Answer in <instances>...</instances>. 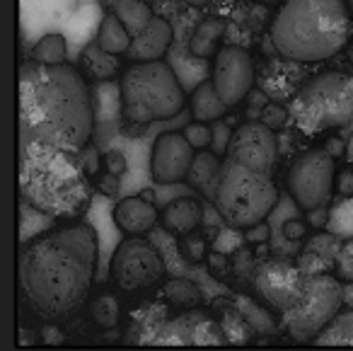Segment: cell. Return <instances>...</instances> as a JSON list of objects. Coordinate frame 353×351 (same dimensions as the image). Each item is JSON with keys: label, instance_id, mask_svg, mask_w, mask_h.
<instances>
[{"label": "cell", "instance_id": "obj_1", "mask_svg": "<svg viewBox=\"0 0 353 351\" xmlns=\"http://www.w3.org/2000/svg\"><path fill=\"white\" fill-rule=\"evenodd\" d=\"M20 138L63 153H83L97 126L94 97L78 68L27 61L17 75Z\"/></svg>", "mask_w": 353, "mask_h": 351}, {"label": "cell", "instance_id": "obj_23", "mask_svg": "<svg viewBox=\"0 0 353 351\" xmlns=\"http://www.w3.org/2000/svg\"><path fill=\"white\" fill-rule=\"evenodd\" d=\"M54 225V216L44 214L39 206H34L32 201H22L20 204V243H27L34 235L44 233Z\"/></svg>", "mask_w": 353, "mask_h": 351}, {"label": "cell", "instance_id": "obj_36", "mask_svg": "<svg viewBox=\"0 0 353 351\" xmlns=\"http://www.w3.org/2000/svg\"><path fill=\"white\" fill-rule=\"evenodd\" d=\"M298 264L300 269L305 272V276H317V274H327L332 264L327 262L324 257H319L317 252L312 249H303V254L298 257Z\"/></svg>", "mask_w": 353, "mask_h": 351}, {"label": "cell", "instance_id": "obj_53", "mask_svg": "<svg viewBox=\"0 0 353 351\" xmlns=\"http://www.w3.org/2000/svg\"><path fill=\"white\" fill-rule=\"evenodd\" d=\"M348 59H351V61H353V49H351V51H348Z\"/></svg>", "mask_w": 353, "mask_h": 351}, {"label": "cell", "instance_id": "obj_24", "mask_svg": "<svg viewBox=\"0 0 353 351\" xmlns=\"http://www.w3.org/2000/svg\"><path fill=\"white\" fill-rule=\"evenodd\" d=\"M114 12H117L119 20L126 25V30L131 32V37H136L141 30H145L148 22L155 17L143 0H119L117 6H114Z\"/></svg>", "mask_w": 353, "mask_h": 351}, {"label": "cell", "instance_id": "obj_12", "mask_svg": "<svg viewBox=\"0 0 353 351\" xmlns=\"http://www.w3.org/2000/svg\"><path fill=\"white\" fill-rule=\"evenodd\" d=\"M225 158L242 162V165L259 170L264 175H271L279 158V146H276L274 129L266 126L264 122H250L240 126L230 136Z\"/></svg>", "mask_w": 353, "mask_h": 351}, {"label": "cell", "instance_id": "obj_17", "mask_svg": "<svg viewBox=\"0 0 353 351\" xmlns=\"http://www.w3.org/2000/svg\"><path fill=\"white\" fill-rule=\"evenodd\" d=\"M221 155L218 153H208V151H201L192 162V170L187 175V182L194 187V189L203 191L208 199L216 196V182H218V175H221Z\"/></svg>", "mask_w": 353, "mask_h": 351}, {"label": "cell", "instance_id": "obj_39", "mask_svg": "<svg viewBox=\"0 0 353 351\" xmlns=\"http://www.w3.org/2000/svg\"><path fill=\"white\" fill-rule=\"evenodd\" d=\"M230 136L232 131L225 126V124H213V153H218V155H225L228 153V143H230Z\"/></svg>", "mask_w": 353, "mask_h": 351}, {"label": "cell", "instance_id": "obj_14", "mask_svg": "<svg viewBox=\"0 0 353 351\" xmlns=\"http://www.w3.org/2000/svg\"><path fill=\"white\" fill-rule=\"evenodd\" d=\"M172 44V27L162 17H152L145 25V30H141L133 37L131 46L126 54L133 61H157L165 56V51Z\"/></svg>", "mask_w": 353, "mask_h": 351}, {"label": "cell", "instance_id": "obj_31", "mask_svg": "<svg viewBox=\"0 0 353 351\" xmlns=\"http://www.w3.org/2000/svg\"><path fill=\"white\" fill-rule=\"evenodd\" d=\"M194 344H196V346H213V344L223 346V344H228L225 330H223L221 322L201 315V317H199L196 332H194Z\"/></svg>", "mask_w": 353, "mask_h": 351}, {"label": "cell", "instance_id": "obj_50", "mask_svg": "<svg viewBox=\"0 0 353 351\" xmlns=\"http://www.w3.org/2000/svg\"><path fill=\"white\" fill-rule=\"evenodd\" d=\"M211 267H216L218 272H223V269H225V259H223L221 254H211Z\"/></svg>", "mask_w": 353, "mask_h": 351}, {"label": "cell", "instance_id": "obj_19", "mask_svg": "<svg viewBox=\"0 0 353 351\" xmlns=\"http://www.w3.org/2000/svg\"><path fill=\"white\" fill-rule=\"evenodd\" d=\"M119 107H123L121 102V85L104 83L99 85V90L94 93V117H97V129H114L119 126Z\"/></svg>", "mask_w": 353, "mask_h": 351}, {"label": "cell", "instance_id": "obj_38", "mask_svg": "<svg viewBox=\"0 0 353 351\" xmlns=\"http://www.w3.org/2000/svg\"><path fill=\"white\" fill-rule=\"evenodd\" d=\"M261 122L271 129L283 126V124L288 122V109L281 107V104H266V107L261 109Z\"/></svg>", "mask_w": 353, "mask_h": 351}, {"label": "cell", "instance_id": "obj_44", "mask_svg": "<svg viewBox=\"0 0 353 351\" xmlns=\"http://www.w3.org/2000/svg\"><path fill=\"white\" fill-rule=\"evenodd\" d=\"M307 216H310V223H312V225H327V220H329V214L324 211V206L307 211Z\"/></svg>", "mask_w": 353, "mask_h": 351}, {"label": "cell", "instance_id": "obj_43", "mask_svg": "<svg viewBox=\"0 0 353 351\" xmlns=\"http://www.w3.org/2000/svg\"><path fill=\"white\" fill-rule=\"evenodd\" d=\"M41 336H44L46 344H61V341H63V332L56 330V327H51V325L41 330Z\"/></svg>", "mask_w": 353, "mask_h": 351}, {"label": "cell", "instance_id": "obj_13", "mask_svg": "<svg viewBox=\"0 0 353 351\" xmlns=\"http://www.w3.org/2000/svg\"><path fill=\"white\" fill-rule=\"evenodd\" d=\"M196 148L184 133H162L157 136L150 158V175L157 184H176L187 180Z\"/></svg>", "mask_w": 353, "mask_h": 351}, {"label": "cell", "instance_id": "obj_30", "mask_svg": "<svg viewBox=\"0 0 353 351\" xmlns=\"http://www.w3.org/2000/svg\"><path fill=\"white\" fill-rule=\"evenodd\" d=\"M223 330H225V336H228V344H247L252 339V325L242 317V312L237 307L228 310L223 315Z\"/></svg>", "mask_w": 353, "mask_h": 351}, {"label": "cell", "instance_id": "obj_18", "mask_svg": "<svg viewBox=\"0 0 353 351\" xmlns=\"http://www.w3.org/2000/svg\"><path fill=\"white\" fill-rule=\"evenodd\" d=\"M228 112V104L218 95L213 80H203L192 95V114L196 122H218Z\"/></svg>", "mask_w": 353, "mask_h": 351}, {"label": "cell", "instance_id": "obj_46", "mask_svg": "<svg viewBox=\"0 0 353 351\" xmlns=\"http://www.w3.org/2000/svg\"><path fill=\"white\" fill-rule=\"evenodd\" d=\"M109 160H112V172L114 175H121L123 170H126V162H123L121 153H109Z\"/></svg>", "mask_w": 353, "mask_h": 351}, {"label": "cell", "instance_id": "obj_5", "mask_svg": "<svg viewBox=\"0 0 353 351\" xmlns=\"http://www.w3.org/2000/svg\"><path fill=\"white\" fill-rule=\"evenodd\" d=\"M216 209L232 228H252L264 223L266 216L279 204V189L271 182V175L242 165L225 158L216 182Z\"/></svg>", "mask_w": 353, "mask_h": 351}, {"label": "cell", "instance_id": "obj_27", "mask_svg": "<svg viewBox=\"0 0 353 351\" xmlns=\"http://www.w3.org/2000/svg\"><path fill=\"white\" fill-rule=\"evenodd\" d=\"M85 66L90 68V73L94 78H112L117 73V54H109L107 49H102L99 44H92L85 49Z\"/></svg>", "mask_w": 353, "mask_h": 351}, {"label": "cell", "instance_id": "obj_51", "mask_svg": "<svg viewBox=\"0 0 353 351\" xmlns=\"http://www.w3.org/2000/svg\"><path fill=\"white\" fill-rule=\"evenodd\" d=\"M187 6H194V8H201V6H208V3H213V0H184Z\"/></svg>", "mask_w": 353, "mask_h": 351}, {"label": "cell", "instance_id": "obj_2", "mask_svg": "<svg viewBox=\"0 0 353 351\" xmlns=\"http://www.w3.org/2000/svg\"><path fill=\"white\" fill-rule=\"evenodd\" d=\"M97 262V235L73 223L37 238L20 254V288L32 310L44 317L73 312L88 298Z\"/></svg>", "mask_w": 353, "mask_h": 351}, {"label": "cell", "instance_id": "obj_11", "mask_svg": "<svg viewBox=\"0 0 353 351\" xmlns=\"http://www.w3.org/2000/svg\"><path fill=\"white\" fill-rule=\"evenodd\" d=\"M213 85L228 107H235L250 95L254 83V61L242 46H223L213 64Z\"/></svg>", "mask_w": 353, "mask_h": 351}, {"label": "cell", "instance_id": "obj_25", "mask_svg": "<svg viewBox=\"0 0 353 351\" xmlns=\"http://www.w3.org/2000/svg\"><path fill=\"white\" fill-rule=\"evenodd\" d=\"M235 307L242 312V317H245V320L250 322L252 330H254L256 334H271V332L276 330L274 317H271L269 312H266L261 305H256L254 301H250V298L240 296L235 301Z\"/></svg>", "mask_w": 353, "mask_h": 351}, {"label": "cell", "instance_id": "obj_34", "mask_svg": "<svg viewBox=\"0 0 353 351\" xmlns=\"http://www.w3.org/2000/svg\"><path fill=\"white\" fill-rule=\"evenodd\" d=\"M92 317L99 327L109 330V327H117L119 322V303L114 296H99L92 303Z\"/></svg>", "mask_w": 353, "mask_h": 351}, {"label": "cell", "instance_id": "obj_48", "mask_svg": "<svg viewBox=\"0 0 353 351\" xmlns=\"http://www.w3.org/2000/svg\"><path fill=\"white\" fill-rule=\"evenodd\" d=\"M327 151L332 153L334 158H339V155H343V143L339 141V138H332V141L327 143Z\"/></svg>", "mask_w": 353, "mask_h": 351}, {"label": "cell", "instance_id": "obj_54", "mask_svg": "<svg viewBox=\"0 0 353 351\" xmlns=\"http://www.w3.org/2000/svg\"><path fill=\"white\" fill-rule=\"evenodd\" d=\"M261 3H276V0H261Z\"/></svg>", "mask_w": 353, "mask_h": 351}, {"label": "cell", "instance_id": "obj_22", "mask_svg": "<svg viewBox=\"0 0 353 351\" xmlns=\"http://www.w3.org/2000/svg\"><path fill=\"white\" fill-rule=\"evenodd\" d=\"M201 312H187L172 322H165L162 332L157 334L155 344H194V332H196Z\"/></svg>", "mask_w": 353, "mask_h": 351}, {"label": "cell", "instance_id": "obj_52", "mask_svg": "<svg viewBox=\"0 0 353 351\" xmlns=\"http://www.w3.org/2000/svg\"><path fill=\"white\" fill-rule=\"evenodd\" d=\"M102 3H104V6H109V8H114L119 3V0H102Z\"/></svg>", "mask_w": 353, "mask_h": 351}, {"label": "cell", "instance_id": "obj_26", "mask_svg": "<svg viewBox=\"0 0 353 351\" xmlns=\"http://www.w3.org/2000/svg\"><path fill=\"white\" fill-rule=\"evenodd\" d=\"M65 39L56 32L44 35L34 46V61L46 66H56V64H65Z\"/></svg>", "mask_w": 353, "mask_h": 351}, {"label": "cell", "instance_id": "obj_3", "mask_svg": "<svg viewBox=\"0 0 353 351\" xmlns=\"http://www.w3.org/2000/svg\"><path fill=\"white\" fill-rule=\"evenodd\" d=\"M348 0H285L271 25L276 51L290 61H324L346 46Z\"/></svg>", "mask_w": 353, "mask_h": 351}, {"label": "cell", "instance_id": "obj_33", "mask_svg": "<svg viewBox=\"0 0 353 351\" xmlns=\"http://www.w3.org/2000/svg\"><path fill=\"white\" fill-rule=\"evenodd\" d=\"M165 296L176 303H196L201 301V291L189 278H172L165 283Z\"/></svg>", "mask_w": 353, "mask_h": 351}, {"label": "cell", "instance_id": "obj_16", "mask_svg": "<svg viewBox=\"0 0 353 351\" xmlns=\"http://www.w3.org/2000/svg\"><path fill=\"white\" fill-rule=\"evenodd\" d=\"M203 218V206L194 196H182V199H174L167 204L165 214H162V223L170 233L187 235L201 223Z\"/></svg>", "mask_w": 353, "mask_h": 351}, {"label": "cell", "instance_id": "obj_35", "mask_svg": "<svg viewBox=\"0 0 353 351\" xmlns=\"http://www.w3.org/2000/svg\"><path fill=\"white\" fill-rule=\"evenodd\" d=\"M182 133L187 136V141L192 143L196 151H206V148L213 143V129L206 126V122L189 124V126H184Z\"/></svg>", "mask_w": 353, "mask_h": 351}, {"label": "cell", "instance_id": "obj_45", "mask_svg": "<svg viewBox=\"0 0 353 351\" xmlns=\"http://www.w3.org/2000/svg\"><path fill=\"white\" fill-rule=\"evenodd\" d=\"M339 191L343 196H351L353 194V172H343L341 175V184H339Z\"/></svg>", "mask_w": 353, "mask_h": 351}, {"label": "cell", "instance_id": "obj_6", "mask_svg": "<svg viewBox=\"0 0 353 351\" xmlns=\"http://www.w3.org/2000/svg\"><path fill=\"white\" fill-rule=\"evenodd\" d=\"M290 112L305 133L346 126L353 122V80L341 73L317 75L303 85Z\"/></svg>", "mask_w": 353, "mask_h": 351}, {"label": "cell", "instance_id": "obj_15", "mask_svg": "<svg viewBox=\"0 0 353 351\" xmlns=\"http://www.w3.org/2000/svg\"><path fill=\"white\" fill-rule=\"evenodd\" d=\"M114 220H117V225L123 230V233L145 235L155 228L157 211L148 196H128V199H123L117 204Z\"/></svg>", "mask_w": 353, "mask_h": 351}, {"label": "cell", "instance_id": "obj_9", "mask_svg": "<svg viewBox=\"0 0 353 351\" xmlns=\"http://www.w3.org/2000/svg\"><path fill=\"white\" fill-rule=\"evenodd\" d=\"M112 276L123 291H141L152 283L162 281L165 264L155 247L148 240L133 238L123 240L112 257Z\"/></svg>", "mask_w": 353, "mask_h": 351}, {"label": "cell", "instance_id": "obj_40", "mask_svg": "<svg viewBox=\"0 0 353 351\" xmlns=\"http://www.w3.org/2000/svg\"><path fill=\"white\" fill-rule=\"evenodd\" d=\"M99 189H102L107 196H114L119 191V175H114V172L102 175V180H99Z\"/></svg>", "mask_w": 353, "mask_h": 351}, {"label": "cell", "instance_id": "obj_42", "mask_svg": "<svg viewBox=\"0 0 353 351\" xmlns=\"http://www.w3.org/2000/svg\"><path fill=\"white\" fill-rule=\"evenodd\" d=\"M285 238H290V240H298V238H303L305 235V225L300 223V220H288L285 223Z\"/></svg>", "mask_w": 353, "mask_h": 351}, {"label": "cell", "instance_id": "obj_37", "mask_svg": "<svg viewBox=\"0 0 353 351\" xmlns=\"http://www.w3.org/2000/svg\"><path fill=\"white\" fill-rule=\"evenodd\" d=\"M336 272L343 281H353V238L341 245V252L336 257Z\"/></svg>", "mask_w": 353, "mask_h": 351}, {"label": "cell", "instance_id": "obj_41", "mask_svg": "<svg viewBox=\"0 0 353 351\" xmlns=\"http://www.w3.org/2000/svg\"><path fill=\"white\" fill-rule=\"evenodd\" d=\"M266 238H269V225L266 223H256L247 228V240H252V243H266Z\"/></svg>", "mask_w": 353, "mask_h": 351}, {"label": "cell", "instance_id": "obj_20", "mask_svg": "<svg viewBox=\"0 0 353 351\" xmlns=\"http://www.w3.org/2000/svg\"><path fill=\"white\" fill-rule=\"evenodd\" d=\"M223 35H225V22L218 17H208L194 30L189 49L199 59H211L213 54H218V44H221Z\"/></svg>", "mask_w": 353, "mask_h": 351}, {"label": "cell", "instance_id": "obj_55", "mask_svg": "<svg viewBox=\"0 0 353 351\" xmlns=\"http://www.w3.org/2000/svg\"><path fill=\"white\" fill-rule=\"evenodd\" d=\"M348 6H351V10H353V0H348Z\"/></svg>", "mask_w": 353, "mask_h": 351}, {"label": "cell", "instance_id": "obj_4", "mask_svg": "<svg viewBox=\"0 0 353 351\" xmlns=\"http://www.w3.org/2000/svg\"><path fill=\"white\" fill-rule=\"evenodd\" d=\"M123 114L133 124L172 119L184 109V90L174 70L157 61H136L121 78Z\"/></svg>", "mask_w": 353, "mask_h": 351}, {"label": "cell", "instance_id": "obj_10", "mask_svg": "<svg viewBox=\"0 0 353 351\" xmlns=\"http://www.w3.org/2000/svg\"><path fill=\"white\" fill-rule=\"evenodd\" d=\"M254 286L271 307L285 312L300 303L305 286H307V276L293 259L271 257L256 267Z\"/></svg>", "mask_w": 353, "mask_h": 351}, {"label": "cell", "instance_id": "obj_32", "mask_svg": "<svg viewBox=\"0 0 353 351\" xmlns=\"http://www.w3.org/2000/svg\"><path fill=\"white\" fill-rule=\"evenodd\" d=\"M305 249H312L319 257L327 259L329 264H336V257H339V252H341V238L334 233H319V235H314V238H310Z\"/></svg>", "mask_w": 353, "mask_h": 351}, {"label": "cell", "instance_id": "obj_29", "mask_svg": "<svg viewBox=\"0 0 353 351\" xmlns=\"http://www.w3.org/2000/svg\"><path fill=\"white\" fill-rule=\"evenodd\" d=\"M329 233L339 238H353V199H341L332 211H329Z\"/></svg>", "mask_w": 353, "mask_h": 351}, {"label": "cell", "instance_id": "obj_49", "mask_svg": "<svg viewBox=\"0 0 353 351\" xmlns=\"http://www.w3.org/2000/svg\"><path fill=\"white\" fill-rule=\"evenodd\" d=\"M343 303L353 307V281H348V286H343Z\"/></svg>", "mask_w": 353, "mask_h": 351}, {"label": "cell", "instance_id": "obj_8", "mask_svg": "<svg viewBox=\"0 0 353 351\" xmlns=\"http://www.w3.org/2000/svg\"><path fill=\"white\" fill-rule=\"evenodd\" d=\"M334 155L327 148L307 151L293 162L288 172V191L303 211L319 209L334 189Z\"/></svg>", "mask_w": 353, "mask_h": 351}, {"label": "cell", "instance_id": "obj_7", "mask_svg": "<svg viewBox=\"0 0 353 351\" xmlns=\"http://www.w3.org/2000/svg\"><path fill=\"white\" fill-rule=\"evenodd\" d=\"M343 305V286L329 274L307 276V286L295 307L283 312L285 330L298 341L317 339Z\"/></svg>", "mask_w": 353, "mask_h": 351}, {"label": "cell", "instance_id": "obj_47", "mask_svg": "<svg viewBox=\"0 0 353 351\" xmlns=\"http://www.w3.org/2000/svg\"><path fill=\"white\" fill-rule=\"evenodd\" d=\"M187 249H189V254H192L194 259H199L203 254V245H201V240H187Z\"/></svg>", "mask_w": 353, "mask_h": 351}, {"label": "cell", "instance_id": "obj_28", "mask_svg": "<svg viewBox=\"0 0 353 351\" xmlns=\"http://www.w3.org/2000/svg\"><path fill=\"white\" fill-rule=\"evenodd\" d=\"M314 341L317 344H353V310L334 317L332 325Z\"/></svg>", "mask_w": 353, "mask_h": 351}, {"label": "cell", "instance_id": "obj_21", "mask_svg": "<svg viewBox=\"0 0 353 351\" xmlns=\"http://www.w3.org/2000/svg\"><path fill=\"white\" fill-rule=\"evenodd\" d=\"M131 41H133V37H131V32L126 30V25L119 20L117 12H109L102 20V27H99L97 44L102 46V49H107L109 54L119 56V54H126Z\"/></svg>", "mask_w": 353, "mask_h": 351}]
</instances>
